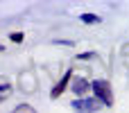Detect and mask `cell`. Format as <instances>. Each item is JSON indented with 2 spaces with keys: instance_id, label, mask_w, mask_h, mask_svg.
I'll return each mask as SVG.
<instances>
[{
  "instance_id": "6da1fadb",
  "label": "cell",
  "mask_w": 129,
  "mask_h": 113,
  "mask_svg": "<svg viewBox=\"0 0 129 113\" xmlns=\"http://www.w3.org/2000/svg\"><path fill=\"white\" fill-rule=\"evenodd\" d=\"M91 88H93L95 97H98L102 104H107V106L113 104V91H111V84H109V82H104V79H95V82L91 84Z\"/></svg>"
},
{
  "instance_id": "7a4b0ae2",
  "label": "cell",
  "mask_w": 129,
  "mask_h": 113,
  "mask_svg": "<svg viewBox=\"0 0 129 113\" xmlns=\"http://www.w3.org/2000/svg\"><path fill=\"white\" fill-rule=\"evenodd\" d=\"M102 106V102L98 100V97H88V100H75L73 102V109L77 113H93V111H98Z\"/></svg>"
},
{
  "instance_id": "3957f363",
  "label": "cell",
  "mask_w": 129,
  "mask_h": 113,
  "mask_svg": "<svg viewBox=\"0 0 129 113\" xmlns=\"http://www.w3.org/2000/svg\"><path fill=\"white\" fill-rule=\"evenodd\" d=\"M18 82H20V88H23L25 93H29V91H34V88H36V77H34V72H32V70L20 72Z\"/></svg>"
},
{
  "instance_id": "277c9868",
  "label": "cell",
  "mask_w": 129,
  "mask_h": 113,
  "mask_svg": "<svg viewBox=\"0 0 129 113\" xmlns=\"http://www.w3.org/2000/svg\"><path fill=\"white\" fill-rule=\"evenodd\" d=\"M70 79H73V70H68V72H66V75H63V77L59 79V84H57V86L52 88V93H50V95H52V97H59V95H61V93H63V91L68 88Z\"/></svg>"
},
{
  "instance_id": "5b68a950",
  "label": "cell",
  "mask_w": 129,
  "mask_h": 113,
  "mask_svg": "<svg viewBox=\"0 0 129 113\" xmlns=\"http://www.w3.org/2000/svg\"><path fill=\"white\" fill-rule=\"evenodd\" d=\"M88 79H84V77H75L73 79V93L75 95H86L88 93Z\"/></svg>"
},
{
  "instance_id": "8992f818",
  "label": "cell",
  "mask_w": 129,
  "mask_h": 113,
  "mask_svg": "<svg viewBox=\"0 0 129 113\" xmlns=\"http://www.w3.org/2000/svg\"><path fill=\"white\" fill-rule=\"evenodd\" d=\"M11 113H36V109H34V106H29V104H18Z\"/></svg>"
},
{
  "instance_id": "52a82bcc",
  "label": "cell",
  "mask_w": 129,
  "mask_h": 113,
  "mask_svg": "<svg viewBox=\"0 0 129 113\" xmlns=\"http://www.w3.org/2000/svg\"><path fill=\"white\" fill-rule=\"evenodd\" d=\"M82 18H84V20H86V23H98V18H95V16H88V14H84V16H82Z\"/></svg>"
},
{
  "instance_id": "ba28073f",
  "label": "cell",
  "mask_w": 129,
  "mask_h": 113,
  "mask_svg": "<svg viewBox=\"0 0 129 113\" xmlns=\"http://www.w3.org/2000/svg\"><path fill=\"white\" fill-rule=\"evenodd\" d=\"M7 84H9V79H7V77H0V88H9Z\"/></svg>"
},
{
  "instance_id": "9c48e42d",
  "label": "cell",
  "mask_w": 129,
  "mask_h": 113,
  "mask_svg": "<svg viewBox=\"0 0 129 113\" xmlns=\"http://www.w3.org/2000/svg\"><path fill=\"white\" fill-rule=\"evenodd\" d=\"M5 97H7V93H5V95H0V102H2V100H5Z\"/></svg>"
}]
</instances>
